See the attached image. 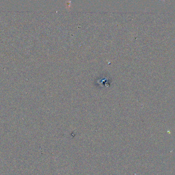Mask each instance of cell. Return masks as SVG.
<instances>
[{
    "label": "cell",
    "mask_w": 175,
    "mask_h": 175,
    "mask_svg": "<svg viewBox=\"0 0 175 175\" xmlns=\"http://www.w3.org/2000/svg\"><path fill=\"white\" fill-rule=\"evenodd\" d=\"M162 1V2H164L165 1V0H160V2Z\"/></svg>",
    "instance_id": "cell-1"
}]
</instances>
